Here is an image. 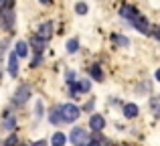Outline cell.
<instances>
[{
	"label": "cell",
	"mask_w": 160,
	"mask_h": 146,
	"mask_svg": "<svg viewBox=\"0 0 160 146\" xmlns=\"http://www.w3.org/2000/svg\"><path fill=\"white\" fill-rule=\"evenodd\" d=\"M87 146H102V142H99V140H93V142H89Z\"/></svg>",
	"instance_id": "23"
},
{
	"label": "cell",
	"mask_w": 160,
	"mask_h": 146,
	"mask_svg": "<svg viewBox=\"0 0 160 146\" xmlns=\"http://www.w3.org/2000/svg\"><path fill=\"white\" fill-rule=\"evenodd\" d=\"M103 126H106V120H103V116H99V114L91 116V120H89V128H91L93 132L103 130Z\"/></svg>",
	"instance_id": "5"
},
{
	"label": "cell",
	"mask_w": 160,
	"mask_h": 146,
	"mask_svg": "<svg viewBox=\"0 0 160 146\" xmlns=\"http://www.w3.org/2000/svg\"><path fill=\"white\" fill-rule=\"evenodd\" d=\"M69 140L75 146H83V144L87 142V132L83 130V128H73V130H71V134H69Z\"/></svg>",
	"instance_id": "2"
},
{
	"label": "cell",
	"mask_w": 160,
	"mask_h": 146,
	"mask_svg": "<svg viewBox=\"0 0 160 146\" xmlns=\"http://www.w3.org/2000/svg\"><path fill=\"white\" fill-rule=\"evenodd\" d=\"M89 89H91V83L87 79H81L77 83V87H73V95H77V91H89Z\"/></svg>",
	"instance_id": "12"
},
{
	"label": "cell",
	"mask_w": 160,
	"mask_h": 146,
	"mask_svg": "<svg viewBox=\"0 0 160 146\" xmlns=\"http://www.w3.org/2000/svg\"><path fill=\"white\" fill-rule=\"evenodd\" d=\"M14 144H16V136H10V138L4 142V146H14Z\"/></svg>",
	"instance_id": "22"
},
{
	"label": "cell",
	"mask_w": 160,
	"mask_h": 146,
	"mask_svg": "<svg viewBox=\"0 0 160 146\" xmlns=\"http://www.w3.org/2000/svg\"><path fill=\"white\" fill-rule=\"evenodd\" d=\"M154 37H156V39H158V41H160V27H158V28H156V31H154Z\"/></svg>",
	"instance_id": "24"
},
{
	"label": "cell",
	"mask_w": 160,
	"mask_h": 146,
	"mask_svg": "<svg viewBox=\"0 0 160 146\" xmlns=\"http://www.w3.org/2000/svg\"><path fill=\"white\" fill-rule=\"evenodd\" d=\"M12 24H14V14H12V12H6V14H4V27L12 28Z\"/></svg>",
	"instance_id": "17"
},
{
	"label": "cell",
	"mask_w": 160,
	"mask_h": 146,
	"mask_svg": "<svg viewBox=\"0 0 160 146\" xmlns=\"http://www.w3.org/2000/svg\"><path fill=\"white\" fill-rule=\"evenodd\" d=\"M120 14L124 16V18H128V20H134V18H136V14H138V12L134 10V8L130 6V4H124V6L120 8Z\"/></svg>",
	"instance_id": "7"
},
{
	"label": "cell",
	"mask_w": 160,
	"mask_h": 146,
	"mask_svg": "<svg viewBox=\"0 0 160 146\" xmlns=\"http://www.w3.org/2000/svg\"><path fill=\"white\" fill-rule=\"evenodd\" d=\"M16 55L18 57H27V53H28V49H27V43H22V41H20V43H16Z\"/></svg>",
	"instance_id": "14"
},
{
	"label": "cell",
	"mask_w": 160,
	"mask_h": 146,
	"mask_svg": "<svg viewBox=\"0 0 160 146\" xmlns=\"http://www.w3.org/2000/svg\"><path fill=\"white\" fill-rule=\"evenodd\" d=\"M132 24L140 33H144V35H148V33H150V23H148V18H146V16H142V14H136V18L132 20Z\"/></svg>",
	"instance_id": "3"
},
{
	"label": "cell",
	"mask_w": 160,
	"mask_h": 146,
	"mask_svg": "<svg viewBox=\"0 0 160 146\" xmlns=\"http://www.w3.org/2000/svg\"><path fill=\"white\" fill-rule=\"evenodd\" d=\"M77 47H79V41L77 39H69V41H67V51H69V53H75V51H77Z\"/></svg>",
	"instance_id": "18"
},
{
	"label": "cell",
	"mask_w": 160,
	"mask_h": 146,
	"mask_svg": "<svg viewBox=\"0 0 160 146\" xmlns=\"http://www.w3.org/2000/svg\"><path fill=\"white\" fill-rule=\"evenodd\" d=\"M31 43H32V47H35V51H37V53H41V51H43L45 41H41L39 37H32V41H31Z\"/></svg>",
	"instance_id": "16"
},
{
	"label": "cell",
	"mask_w": 160,
	"mask_h": 146,
	"mask_svg": "<svg viewBox=\"0 0 160 146\" xmlns=\"http://www.w3.org/2000/svg\"><path fill=\"white\" fill-rule=\"evenodd\" d=\"M61 110H63V118H65V122H75V120L79 118V108L77 106H73V103H65V106H61Z\"/></svg>",
	"instance_id": "1"
},
{
	"label": "cell",
	"mask_w": 160,
	"mask_h": 146,
	"mask_svg": "<svg viewBox=\"0 0 160 146\" xmlns=\"http://www.w3.org/2000/svg\"><path fill=\"white\" fill-rule=\"evenodd\" d=\"M75 10H77V14H85L87 12V4H83V2L75 4Z\"/></svg>",
	"instance_id": "21"
},
{
	"label": "cell",
	"mask_w": 160,
	"mask_h": 146,
	"mask_svg": "<svg viewBox=\"0 0 160 146\" xmlns=\"http://www.w3.org/2000/svg\"><path fill=\"white\" fill-rule=\"evenodd\" d=\"M150 106H152V110H154V114H156V116H158V118H160V95H158V98H154V99H152V102H150Z\"/></svg>",
	"instance_id": "20"
},
{
	"label": "cell",
	"mask_w": 160,
	"mask_h": 146,
	"mask_svg": "<svg viewBox=\"0 0 160 146\" xmlns=\"http://www.w3.org/2000/svg\"><path fill=\"white\" fill-rule=\"evenodd\" d=\"M65 134L63 132H57V134H53V140H51V144L53 146H65Z\"/></svg>",
	"instance_id": "13"
},
{
	"label": "cell",
	"mask_w": 160,
	"mask_h": 146,
	"mask_svg": "<svg viewBox=\"0 0 160 146\" xmlns=\"http://www.w3.org/2000/svg\"><path fill=\"white\" fill-rule=\"evenodd\" d=\"M51 122H53V124H61V122H65V118H63V110H61V108H55V110L51 112Z\"/></svg>",
	"instance_id": "11"
},
{
	"label": "cell",
	"mask_w": 160,
	"mask_h": 146,
	"mask_svg": "<svg viewBox=\"0 0 160 146\" xmlns=\"http://www.w3.org/2000/svg\"><path fill=\"white\" fill-rule=\"evenodd\" d=\"M16 59H18V55H16V53H12V55H10V61H8V71H10L12 77H16V75H18V65H16Z\"/></svg>",
	"instance_id": "8"
},
{
	"label": "cell",
	"mask_w": 160,
	"mask_h": 146,
	"mask_svg": "<svg viewBox=\"0 0 160 146\" xmlns=\"http://www.w3.org/2000/svg\"><path fill=\"white\" fill-rule=\"evenodd\" d=\"M32 146H47V144H45L43 140H39V142H35V144H32Z\"/></svg>",
	"instance_id": "25"
},
{
	"label": "cell",
	"mask_w": 160,
	"mask_h": 146,
	"mask_svg": "<svg viewBox=\"0 0 160 146\" xmlns=\"http://www.w3.org/2000/svg\"><path fill=\"white\" fill-rule=\"evenodd\" d=\"M156 79H158V81H160V69H158V71H156Z\"/></svg>",
	"instance_id": "26"
},
{
	"label": "cell",
	"mask_w": 160,
	"mask_h": 146,
	"mask_svg": "<svg viewBox=\"0 0 160 146\" xmlns=\"http://www.w3.org/2000/svg\"><path fill=\"white\" fill-rule=\"evenodd\" d=\"M51 33H53V24L51 23H43L39 27V33H37V37H39L41 41H47L49 37H51Z\"/></svg>",
	"instance_id": "6"
},
{
	"label": "cell",
	"mask_w": 160,
	"mask_h": 146,
	"mask_svg": "<svg viewBox=\"0 0 160 146\" xmlns=\"http://www.w3.org/2000/svg\"><path fill=\"white\" fill-rule=\"evenodd\" d=\"M113 43L116 45H122V47H128L130 41L126 39V37H120V35H113Z\"/></svg>",
	"instance_id": "19"
},
{
	"label": "cell",
	"mask_w": 160,
	"mask_h": 146,
	"mask_svg": "<svg viewBox=\"0 0 160 146\" xmlns=\"http://www.w3.org/2000/svg\"><path fill=\"white\" fill-rule=\"evenodd\" d=\"M14 116L10 114V112H6L4 114V122H2V128H6V130H14Z\"/></svg>",
	"instance_id": "10"
},
{
	"label": "cell",
	"mask_w": 160,
	"mask_h": 146,
	"mask_svg": "<svg viewBox=\"0 0 160 146\" xmlns=\"http://www.w3.org/2000/svg\"><path fill=\"white\" fill-rule=\"evenodd\" d=\"M124 116L126 118H136L138 116V106L136 103H126L124 106Z\"/></svg>",
	"instance_id": "9"
},
{
	"label": "cell",
	"mask_w": 160,
	"mask_h": 146,
	"mask_svg": "<svg viewBox=\"0 0 160 146\" xmlns=\"http://www.w3.org/2000/svg\"><path fill=\"white\" fill-rule=\"evenodd\" d=\"M91 75H93V79H98V81L103 79V73H102V69H99V65H91Z\"/></svg>",
	"instance_id": "15"
},
{
	"label": "cell",
	"mask_w": 160,
	"mask_h": 146,
	"mask_svg": "<svg viewBox=\"0 0 160 146\" xmlns=\"http://www.w3.org/2000/svg\"><path fill=\"white\" fill-rule=\"evenodd\" d=\"M31 98V87L28 85H20L14 93V103H24L27 99Z\"/></svg>",
	"instance_id": "4"
}]
</instances>
